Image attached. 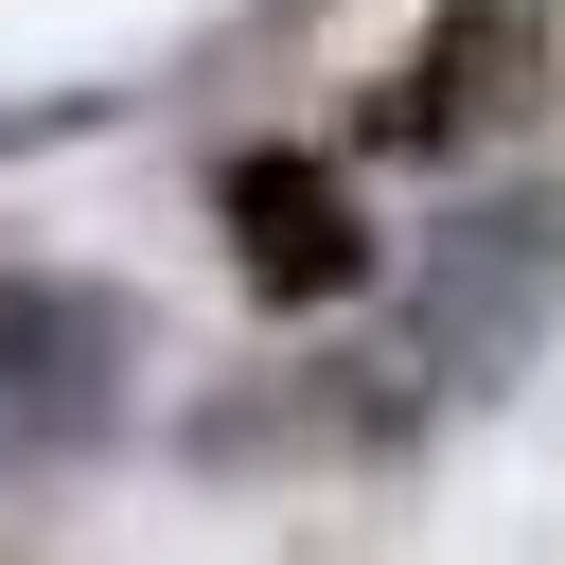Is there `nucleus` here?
<instances>
[{
  "instance_id": "obj_1",
  "label": "nucleus",
  "mask_w": 565,
  "mask_h": 565,
  "mask_svg": "<svg viewBox=\"0 0 565 565\" xmlns=\"http://www.w3.org/2000/svg\"><path fill=\"white\" fill-rule=\"evenodd\" d=\"M212 212H230V265L265 282V300H353L371 282V230H353V177L335 159H282V141H247L230 177H212Z\"/></svg>"
},
{
  "instance_id": "obj_3",
  "label": "nucleus",
  "mask_w": 565,
  "mask_h": 565,
  "mask_svg": "<svg viewBox=\"0 0 565 565\" xmlns=\"http://www.w3.org/2000/svg\"><path fill=\"white\" fill-rule=\"evenodd\" d=\"M18 441H35V318L0 300V459H18Z\"/></svg>"
},
{
  "instance_id": "obj_2",
  "label": "nucleus",
  "mask_w": 565,
  "mask_h": 565,
  "mask_svg": "<svg viewBox=\"0 0 565 565\" xmlns=\"http://www.w3.org/2000/svg\"><path fill=\"white\" fill-rule=\"evenodd\" d=\"M512 71H530V0H441V18H424V53L371 88V141L441 159V141H477V124L512 106Z\"/></svg>"
}]
</instances>
